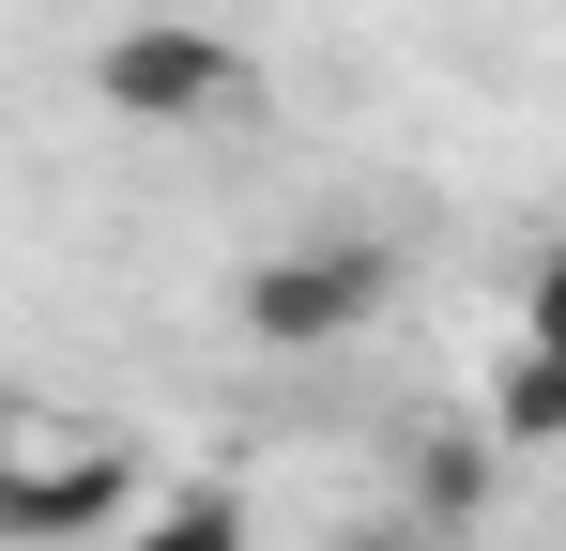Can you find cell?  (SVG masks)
Here are the masks:
<instances>
[{"instance_id": "6", "label": "cell", "mask_w": 566, "mask_h": 551, "mask_svg": "<svg viewBox=\"0 0 566 551\" xmlns=\"http://www.w3.org/2000/svg\"><path fill=\"white\" fill-rule=\"evenodd\" d=\"M107 551H245V490H230V475H185V490H154Z\"/></svg>"}, {"instance_id": "7", "label": "cell", "mask_w": 566, "mask_h": 551, "mask_svg": "<svg viewBox=\"0 0 566 551\" xmlns=\"http://www.w3.org/2000/svg\"><path fill=\"white\" fill-rule=\"evenodd\" d=\"M521 337H536V353H566V246L521 276Z\"/></svg>"}, {"instance_id": "5", "label": "cell", "mask_w": 566, "mask_h": 551, "mask_svg": "<svg viewBox=\"0 0 566 551\" xmlns=\"http://www.w3.org/2000/svg\"><path fill=\"white\" fill-rule=\"evenodd\" d=\"M490 445H505V459H552V445H566V353L521 337V353L490 367Z\"/></svg>"}, {"instance_id": "8", "label": "cell", "mask_w": 566, "mask_h": 551, "mask_svg": "<svg viewBox=\"0 0 566 551\" xmlns=\"http://www.w3.org/2000/svg\"><path fill=\"white\" fill-rule=\"evenodd\" d=\"M15 459H31V398L0 383V475H15Z\"/></svg>"}, {"instance_id": "4", "label": "cell", "mask_w": 566, "mask_h": 551, "mask_svg": "<svg viewBox=\"0 0 566 551\" xmlns=\"http://www.w3.org/2000/svg\"><path fill=\"white\" fill-rule=\"evenodd\" d=\"M490 475H505V445H490V414H474V429H429V445H413V506H398V521L460 537L474 506H490Z\"/></svg>"}, {"instance_id": "1", "label": "cell", "mask_w": 566, "mask_h": 551, "mask_svg": "<svg viewBox=\"0 0 566 551\" xmlns=\"http://www.w3.org/2000/svg\"><path fill=\"white\" fill-rule=\"evenodd\" d=\"M398 261H382L368 230H306V246H261V261L230 276V322L261 337V353H337V337H368Z\"/></svg>"}, {"instance_id": "9", "label": "cell", "mask_w": 566, "mask_h": 551, "mask_svg": "<svg viewBox=\"0 0 566 551\" xmlns=\"http://www.w3.org/2000/svg\"><path fill=\"white\" fill-rule=\"evenodd\" d=\"M353 551H460V537H429V521H382V537H353Z\"/></svg>"}, {"instance_id": "3", "label": "cell", "mask_w": 566, "mask_h": 551, "mask_svg": "<svg viewBox=\"0 0 566 551\" xmlns=\"http://www.w3.org/2000/svg\"><path fill=\"white\" fill-rule=\"evenodd\" d=\"M138 506H154V490H138V459H123V445H93V429H77V445H31L15 475H0V537H15V551L123 537Z\"/></svg>"}, {"instance_id": "2", "label": "cell", "mask_w": 566, "mask_h": 551, "mask_svg": "<svg viewBox=\"0 0 566 551\" xmlns=\"http://www.w3.org/2000/svg\"><path fill=\"white\" fill-rule=\"evenodd\" d=\"M93 107L138 123V138H185V123H230L245 107V46L199 31V15H123L93 46Z\"/></svg>"}]
</instances>
